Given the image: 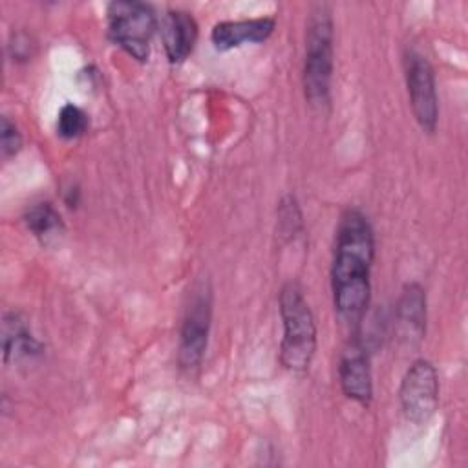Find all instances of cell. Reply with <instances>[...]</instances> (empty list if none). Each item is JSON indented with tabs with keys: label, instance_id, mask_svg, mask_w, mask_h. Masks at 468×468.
<instances>
[{
	"label": "cell",
	"instance_id": "3957f363",
	"mask_svg": "<svg viewBox=\"0 0 468 468\" xmlns=\"http://www.w3.org/2000/svg\"><path fill=\"white\" fill-rule=\"evenodd\" d=\"M282 344L280 362L292 373L309 369L316 353V324L313 311L303 296V289L296 282H287L280 289Z\"/></svg>",
	"mask_w": 468,
	"mask_h": 468
},
{
	"label": "cell",
	"instance_id": "7a4b0ae2",
	"mask_svg": "<svg viewBox=\"0 0 468 468\" xmlns=\"http://www.w3.org/2000/svg\"><path fill=\"white\" fill-rule=\"evenodd\" d=\"M335 27L327 4H313L305 26V57L302 69V84L305 101L324 110L331 102V80L335 64Z\"/></svg>",
	"mask_w": 468,
	"mask_h": 468
},
{
	"label": "cell",
	"instance_id": "30bf717a",
	"mask_svg": "<svg viewBox=\"0 0 468 468\" xmlns=\"http://www.w3.org/2000/svg\"><path fill=\"white\" fill-rule=\"evenodd\" d=\"M161 40L170 64H181L197 40V22L192 13L168 9L161 20Z\"/></svg>",
	"mask_w": 468,
	"mask_h": 468
},
{
	"label": "cell",
	"instance_id": "9a60e30c",
	"mask_svg": "<svg viewBox=\"0 0 468 468\" xmlns=\"http://www.w3.org/2000/svg\"><path fill=\"white\" fill-rule=\"evenodd\" d=\"M302 227V212L294 196H285L278 205V234L282 238H294Z\"/></svg>",
	"mask_w": 468,
	"mask_h": 468
},
{
	"label": "cell",
	"instance_id": "9c48e42d",
	"mask_svg": "<svg viewBox=\"0 0 468 468\" xmlns=\"http://www.w3.org/2000/svg\"><path fill=\"white\" fill-rule=\"evenodd\" d=\"M274 16L223 20L212 27L210 40L218 51H230L245 44H261L274 33Z\"/></svg>",
	"mask_w": 468,
	"mask_h": 468
},
{
	"label": "cell",
	"instance_id": "5b68a950",
	"mask_svg": "<svg viewBox=\"0 0 468 468\" xmlns=\"http://www.w3.org/2000/svg\"><path fill=\"white\" fill-rule=\"evenodd\" d=\"M212 322V289L208 280H199L192 291L185 307L183 324L179 331V366L186 371H194L201 366L208 333Z\"/></svg>",
	"mask_w": 468,
	"mask_h": 468
},
{
	"label": "cell",
	"instance_id": "2e32d148",
	"mask_svg": "<svg viewBox=\"0 0 468 468\" xmlns=\"http://www.w3.org/2000/svg\"><path fill=\"white\" fill-rule=\"evenodd\" d=\"M0 144H2V157H13L18 154V150L22 148V135L16 128V124L4 115L2 117V124H0Z\"/></svg>",
	"mask_w": 468,
	"mask_h": 468
},
{
	"label": "cell",
	"instance_id": "7c38bea8",
	"mask_svg": "<svg viewBox=\"0 0 468 468\" xmlns=\"http://www.w3.org/2000/svg\"><path fill=\"white\" fill-rule=\"evenodd\" d=\"M4 362L31 360L42 353V344L33 336L27 322L18 313H7L2 324Z\"/></svg>",
	"mask_w": 468,
	"mask_h": 468
},
{
	"label": "cell",
	"instance_id": "8992f818",
	"mask_svg": "<svg viewBox=\"0 0 468 468\" xmlns=\"http://www.w3.org/2000/svg\"><path fill=\"white\" fill-rule=\"evenodd\" d=\"M402 68L413 117L422 132L433 133L439 121V99L433 66L420 51L406 49Z\"/></svg>",
	"mask_w": 468,
	"mask_h": 468
},
{
	"label": "cell",
	"instance_id": "ba28073f",
	"mask_svg": "<svg viewBox=\"0 0 468 468\" xmlns=\"http://www.w3.org/2000/svg\"><path fill=\"white\" fill-rule=\"evenodd\" d=\"M338 380L344 395L362 406L373 399V377L364 342L355 335L347 340L338 360Z\"/></svg>",
	"mask_w": 468,
	"mask_h": 468
},
{
	"label": "cell",
	"instance_id": "277c9868",
	"mask_svg": "<svg viewBox=\"0 0 468 468\" xmlns=\"http://www.w3.org/2000/svg\"><path fill=\"white\" fill-rule=\"evenodd\" d=\"M108 38L132 58L144 62L150 42L159 26L150 4L139 0H115L106 7Z\"/></svg>",
	"mask_w": 468,
	"mask_h": 468
},
{
	"label": "cell",
	"instance_id": "8fae6325",
	"mask_svg": "<svg viewBox=\"0 0 468 468\" xmlns=\"http://www.w3.org/2000/svg\"><path fill=\"white\" fill-rule=\"evenodd\" d=\"M397 322L404 338L420 340L426 333V292L417 283H406L397 302Z\"/></svg>",
	"mask_w": 468,
	"mask_h": 468
},
{
	"label": "cell",
	"instance_id": "52a82bcc",
	"mask_svg": "<svg viewBox=\"0 0 468 468\" xmlns=\"http://www.w3.org/2000/svg\"><path fill=\"white\" fill-rule=\"evenodd\" d=\"M399 400L404 417L413 424H426L439 406V375L435 366L426 358H417L406 369Z\"/></svg>",
	"mask_w": 468,
	"mask_h": 468
},
{
	"label": "cell",
	"instance_id": "4fadbf2b",
	"mask_svg": "<svg viewBox=\"0 0 468 468\" xmlns=\"http://www.w3.org/2000/svg\"><path fill=\"white\" fill-rule=\"evenodd\" d=\"M24 223L42 245H49L64 234V221L49 201L33 203L27 207L24 212Z\"/></svg>",
	"mask_w": 468,
	"mask_h": 468
},
{
	"label": "cell",
	"instance_id": "6da1fadb",
	"mask_svg": "<svg viewBox=\"0 0 468 468\" xmlns=\"http://www.w3.org/2000/svg\"><path fill=\"white\" fill-rule=\"evenodd\" d=\"M373 260V227L362 210L347 208L338 219L331 263L335 311L347 324L356 325L367 311Z\"/></svg>",
	"mask_w": 468,
	"mask_h": 468
},
{
	"label": "cell",
	"instance_id": "5bb4252c",
	"mask_svg": "<svg viewBox=\"0 0 468 468\" xmlns=\"http://www.w3.org/2000/svg\"><path fill=\"white\" fill-rule=\"evenodd\" d=\"M90 126V119L82 108L73 102H66L57 117V133L62 139H77L84 135Z\"/></svg>",
	"mask_w": 468,
	"mask_h": 468
}]
</instances>
